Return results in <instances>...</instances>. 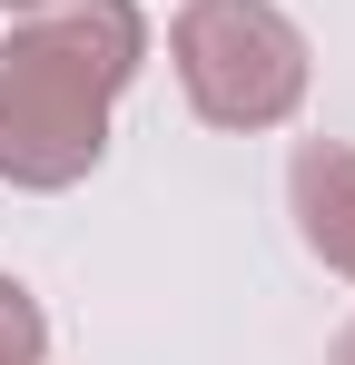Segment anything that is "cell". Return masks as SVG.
<instances>
[{
  "mask_svg": "<svg viewBox=\"0 0 355 365\" xmlns=\"http://www.w3.org/2000/svg\"><path fill=\"white\" fill-rule=\"evenodd\" d=\"M168 60L187 109L227 138H257V128H287L306 109V30H296L277 0H187L168 20Z\"/></svg>",
  "mask_w": 355,
  "mask_h": 365,
  "instance_id": "obj_2",
  "label": "cell"
},
{
  "mask_svg": "<svg viewBox=\"0 0 355 365\" xmlns=\"http://www.w3.org/2000/svg\"><path fill=\"white\" fill-rule=\"evenodd\" d=\"M287 217H296V237H306V257L355 287V148L346 138H296V158H287Z\"/></svg>",
  "mask_w": 355,
  "mask_h": 365,
  "instance_id": "obj_3",
  "label": "cell"
},
{
  "mask_svg": "<svg viewBox=\"0 0 355 365\" xmlns=\"http://www.w3.org/2000/svg\"><path fill=\"white\" fill-rule=\"evenodd\" d=\"M0 10H40V0H0Z\"/></svg>",
  "mask_w": 355,
  "mask_h": 365,
  "instance_id": "obj_6",
  "label": "cell"
},
{
  "mask_svg": "<svg viewBox=\"0 0 355 365\" xmlns=\"http://www.w3.org/2000/svg\"><path fill=\"white\" fill-rule=\"evenodd\" d=\"M148 60L138 0H40L0 30V178L59 197L109 158V109Z\"/></svg>",
  "mask_w": 355,
  "mask_h": 365,
  "instance_id": "obj_1",
  "label": "cell"
},
{
  "mask_svg": "<svg viewBox=\"0 0 355 365\" xmlns=\"http://www.w3.org/2000/svg\"><path fill=\"white\" fill-rule=\"evenodd\" d=\"M326 365H355V316L336 326V346H326Z\"/></svg>",
  "mask_w": 355,
  "mask_h": 365,
  "instance_id": "obj_5",
  "label": "cell"
},
{
  "mask_svg": "<svg viewBox=\"0 0 355 365\" xmlns=\"http://www.w3.org/2000/svg\"><path fill=\"white\" fill-rule=\"evenodd\" d=\"M50 356V316L20 277H0V365H40Z\"/></svg>",
  "mask_w": 355,
  "mask_h": 365,
  "instance_id": "obj_4",
  "label": "cell"
}]
</instances>
